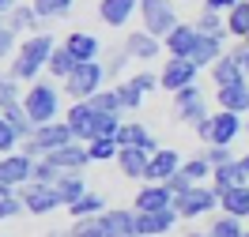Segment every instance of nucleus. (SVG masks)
Wrapping results in <instances>:
<instances>
[{
	"label": "nucleus",
	"instance_id": "1",
	"mask_svg": "<svg viewBox=\"0 0 249 237\" xmlns=\"http://www.w3.org/2000/svg\"><path fill=\"white\" fill-rule=\"evenodd\" d=\"M53 49H57V42H53V34H31L27 42H19L16 57H12V76L19 79V83H34V79L42 76L49 68V57H53Z\"/></svg>",
	"mask_w": 249,
	"mask_h": 237
},
{
	"label": "nucleus",
	"instance_id": "2",
	"mask_svg": "<svg viewBox=\"0 0 249 237\" xmlns=\"http://www.w3.org/2000/svg\"><path fill=\"white\" fill-rule=\"evenodd\" d=\"M23 110L31 113L34 125H49L61 113V91L53 83H46V79H34V83H27V91H23Z\"/></svg>",
	"mask_w": 249,
	"mask_h": 237
},
{
	"label": "nucleus",
	"instance_id": "3",
	"mask_svg": "<svg viewBox=\"0 0 249 237\" xmlns=\"http://www.w3.org/2000/svg\"><path fill=\"white\" fill-rule=\"evenodd\" d=\"M102 83H106V64L102 61H83L76 64V72L64 79V95L72 98V102H87L91 95L102 91Z\"/></svg>",
	"mask_w": 249,
	"mask_h": 237
},
{
	"label": "nucleus",
	"instance_id": "4",
	"mask_svg": "<svg viewBox=\"0 0 249 237\" xmlns=\"http://www.w3.org/2000/svg\"><path fill=\"white\" fill-rule=\"evenodd\" d=\"M76 136H72V128H68V121H49V125H38L34 128L31 140H23V155L31 158H46L49 151H57V147H64V143H72Z\"/></svg>",
	"mask_w": 249,
	"mask_h": 237
},
{
	"label": "nucleus",
	"instance_id": "5",
	"mask_svg": "<svg viewBox=\"0 0 249 237\" xmlns=\"http://www.w3.org/2000/svg\"><path fill=\"white\" fill-rule=\"evenodd\" d=\"M140 23H143V31H147V34L166 38L181 19H178L174 0H140Z\"/></svg>",
	"mask_w": 249,
	"mask_h": 237
},
{
	"label": "nucleus",
	"instance_id": "6",
	"mask_svg": "<svg viewBox=\"0 0 249 237\" xmlns=\"http://www.w3.org/2000/svg\"><path fill=\"white\" fill-rule=\"evenodd\" d=\"M219 207V192L212 185H193L189 192L181 196H174V211L181 215V219H204V215H212Z\"/></svg>",
	"mask_w": 249,
	"mask_h": 237
},
{
	"label": "nucleus",
	"instance_id": "7",
	"mask_svg": "<svg viewBox=\"0 0 249 237\" xmlns=\"http://www.w3.org/2000/svg\"><path fill=\"white\" fill-rule=\"evenodd\" d=\"M174 117H178L181 125H189V128H196L200 121L212 117V113H208V102H204L200 83H193V87H185V91L174 95Z\"/></svg>",
	"mask_w": 249,
	"mask_h": 237
},
{
	"label": "nucleus",
	"instance_id": "8",
	"mask_svg": "<svg viewBox=\"0 0 249 237\" xmlns=\"http://www.w3.org/2000/svg\"><path fill=\"white\" fill-rule=\"evenodd\" d=\"M196 76H200V68H196L193 61H185V57H170V61L162 64V72H159V87L170 91V95H178V91L193 87Z\"/></svg>",
	"mask_w": 249,
	"mask_h": 237
},
{
	"label": "nucleus",
	"instance_id": "9",
	"mask_svg": "<svg viewBox=\"0 0 249 237\" xmlns=\"http://www.w3.org/2000/svg\"><path fill=\"white\" fill-rule=\"evenodd\" d=\"M34 162H38V158L23 155V151L0 155V185H12V189H23V185H31V177H34Z\"/></svg>",
	"mask_w": 249,
	"mask_h": 237
},
{
	"label": "nucleus",
	"instance_id": "10",
	"mask_svg": "<svg viewBox=\"0 0 249 237\" xmlns=\"http://www.w3.org/2000/svg\"><path fill=\"white\" fill-rule=\"evenodd\" d=\"M246 132V117L242 113H231V110H215L212 113V140L215 147H234V140ZM204 143V147H208Z\"/></svg>",
	"mask_w": 249,
	"mask_h": 237
},
{
	"label": "nucleus",
	"instance_id": "11",
	"mask_svg": "<svg viewBox=\"0 0 249 237\" xmlns=\"http://www.w3.org/2000/svg\"><path fill=\"white\" fill-rule=\"evenodd\" d=\"M19 196H23V204H27L31 215H53V211H61V207H64L61 196H57V189H53V185H38V181L23 185Z\"/></svg>",
	"mask_w": 249,
	"mask_h": 237
},
{
	"label": "nucleus",
	"instance_id": "12",
	"mask_svg": "<svg viewBox=\"0 0 249 237\" xmlns=\"http://www.w3.org/2000/svg\"><path fill=\"white\" fill-rule=\"evenodd\" d=\"M46 158L61 170V174H83L87 162H91V151H87L83 140H72V143H64V147H57V151H49Z\"/></svg>",
	"mask_w": 249,
	"mask_h": 237
},
{
	"label": "nucleus",
	"instance_id": "13",
	"mask_svg": "<svg viewBox=\"0 0 249 237\" xmlns=\"http://www.w3.org/2000/svg\"><path fill=\"white\" fill-rule=\"evenodd\" d=\"M102 219V226H106V237H143L140 234V226H136V207H113V211H102L98 215Z\"/></svg>",
	"mask_w": 249,
	"mask_h": 237
},
{
	"label": "nucleus",
	"instance_id": "14",
	"mask_svg": "<svg viewBox=\"0 0 249 237\" xmlns=\"http://www.w3.org/2000/svg\"><path fill=\"white\" fill-rule=\"evenodd\" d=\"M181 162H185V158L178 155L174 147H159L155 155H151V162H147V177H143V181L166 185V181H170V177L178 174V170H181Z\"/></svg>",
	"mask_w": 249,
	"mask_h": 237
},
{
	"label": "nucleus",
	"instance_id": "15",
	"mask_svg": "<svg viewBox=\"0 0 249 237\" xmlns=\"http://www.w3.org/2000/svg\"><path fill=\"white\" fill-rule=\"evenodd\" d=\"M121 46L132 53V61H159L162 49H166L162 38H155V34H147V31H128Z\"/></svg>",
	"mask_w": 249,
	"mask_h": 237
},
{
	"label": "nucleus",
	"instance_id": "16",
	"mask_svg": "<svg viewBox=\"0 0 249 237\" xmlns=\"http://www.w3.org/2000/svg\"><path fill=\"white\" fill-rule=\"evenodd\" d=\"M136 12H140V0H98V19L113 31H124Z\"/></svg>",
	"mask_w": 249,
	"mask_h": 237
},
{
	"label": "nucleus",
	"instance_id": "17",
	"mask_svg": "<svg viewBox=\"0 0 249 237\" xmlns=\"http://www.w3.org/2000/svg\"><path fill=\"white\" fill-rule=\"evenodd\" d=\"M196 42H200V31H196V23H178L166 38H162V46H166V53L170 57H193V49H196Z\"/></svg>",
	"mask_w": 249,
	"mask_h": 237
},
{
	"label": "nucleus",
	"instance_id": "18",
	"mask_svg": "<svg viewBox=\"0 0 249 237\" xmlns=\"http://www.w3.org/2000/svg\"><path fill=\"white\" fill-rule=\"evenodd\" d=\"M117 147H140V151H147V155H155L159 143L155 136L147 132V125H140V121H121V128H117Z\"/></svg>",
	"mask_w": 249,
	"mask_h": 237
},
{
	"label": "nucleus",
	"instance_id": "19",
	"mask_svg": "<svg viewBox=\"0 0 249 237\" xmlns=\"http://www.w3.org/2000/svg\"><path fill=\"white\" fill-rule=\"evenodd\" d=\"M178 211H136V226H140V234L143 237H162V234H170L174 226H178Z\"/></svg>",
	"mask_w": 249,
	"mask_h": 237
},
{
	"label": "nucleus",
	"instance_id": "20",
	"mask_svg": "<svg viewBox=\"0 0 249 237\" xmlns=\"http://www.w3.org/2000/svg\"><path fill=\"white\" fill-rule=\"evenodd\" d=\"M136 211H170L174 207V192L166 185H155V181H147L140 192H136V200H132Z\"/></svg>",
	"mask_w": 249,
	"mask_h": 237
},
{
	"label": "nucleus",
	"instance_id": "21",
	"mask_svg": "<svg viewBox=\"0 0 249 237\" xmlns=\"http://www.w3.org/2000/svg\"><path fill=\"white\" fill-rule=\"evenodd\" d=\"M64 49H68L79 64H83V61H98V57H102V42H98L91 31H72L68 38H64Z\"/></svg>",
	"mask_w": 249,
	"mask_h": 237
},
{
	"label": "nucleus",
	"instance_id": "22",
	"mask_svg": "<svg viewBox=\"0 0 249 237\" xmlns=\"http://www.w3.org/2000/svg\"><path fill=\"white\" fill-rule=\"evenodd\" d=\"M147 162H151V155L140 151V147H121V151H117V170H121V177H128V181H143V177H147Z\"/></svg>",
	"mask_w": 249,
	"mask_h": 237
},
{
	"label": "nucleus",
	"instance_id": "23",
	"mask_svg": "<svg viewBox=\"0 0 249 237\" xmlns=\"http://www.w3.org/2000/svg\"><path fill=\"white\" fill-rule=\"evenodd\" d=\"M64 121L72 128V136L83 143H91V125H94V106L91 102H72L68 113H64Z\"/></svg>",
	"mask_w": 249,
	"mask_h": 237
},
{
	"label": "nucleus",
	"instance_id": "24",
	"mask_svg": "<svg viewBox=\"0 0 249 237\" xmlns=\"http://www.w3.org/2000/svg\"><path fill=\"white\" fill-rule=\"evenodd\" d=\"M238 185H249V170L242 166V158H234L227 166H215V170H212V189L215 192L238 189Z\"/></svg>",
	"mask_w": 249,
	"mask_h": 237
},
{
	"label": "nucleus",
	"instance_id": "25",
	"mask_svg": "<svg viewBox=\"0 0 249 237\" xmlns=\"http://www.w3.org/2000/svg\"><path fill=\"white\" fill-rule=\"evenodd\" d=\"M208 72H212V83H215V87H234V83H249V76L242 72V64L234 61V53H223V57H219V61L208 68Z\"/></svg>",
	"mask_w": 249,
	"mask_h": 237
},
{
	"label": "nucleus",
	"instance_id": "26",
	"mask_svg": "<svg viewBox=\"0 0 249 237\" xmlns=\"http://www.w3.org/2000/svg\"><path fill=\"white\" fill-rule=\"evenodd\" d=\"M215 106L231 113H249V83H234V87H215Z\"/></svg>",
	"mask_w": 249,
	"mask_h": 237
},
{
	"label": "nucleus",
	"instance_id": "27",
	"mask_svg": "<svg viewBox=\"0 0 249 237\" xmlns=\"http://www.w3.org/2000/svg\"><path fill=\"white\" fill-rule=\"evenodd\" d=\"M219 211L246 222V219H249V185H238V189L219 192Z\"/></svg>",
	"mask_w": 249,
	"mask_h": 237
},
{
	"label": "nucleus",
	"instance_id": "28",
	"mask_svg": "<svg viewBox=\"0 0 249 237\" xmlns=\"http://www.w3.org/2000/svg\"><path fill=\"white\" fill-rule=\"evenodd\" d=\"M223 53H227V49H223V38L200 34V42H196V49H193V57H189V61L196 64V68H212V64H215Z\"/></svg>",
	"mask_w": 249,
	"mask_h": 237
},
{
	"label": "nucleus",
	"instance_id": "29",
	"mask_svg": "<svg viewBox=\"0 0 249 237\" xmlns=\"http://www.w3.org/2000/svg\"><path fill=\"white\" fill-rule=\"evenodd\" d=\"M8 23H12V31H19V34H42V23H46V19L34 12V4H16V12L8 16Z\"/></svg>",
	"mask_w": 249,
	"mask_h": 237
},
{
	"label": "nucleus",
	"instance_id": "30",
	"mask_svg": "<svg viewBox=\"0 0 249 237\" xmlns=\"http://www.w3.org/2000/svg\"><path fill=\"white\" fill-rule=\"evenodd\" d=\"M53 189H57V196H61L64 207H72L79 196H87V192H91V189H87V181H83V174H61V181H57Z\"/></svg>",
	"mask_w": 249,
	"mask_h": 237
},
{
	"label": "nucleus",
	"instance_id": "31",
	"mask_svg": "<svg viewBox=\"0 0 249 237\" xmlns=\"http://www.w3.org/2000/svg\"><path fill=\"white\" fill-rule=\"evenodd\" d=\"M227 34L238 38V42L249 38V0H238L231 12H227Z\"/></svg>",
	"mask_w": 249,
	"mask_h": 237
},
{
	"label": "nucleus",
	"instance_id": "32",
	"mask_svg": "<svg viewBox=\"0 0 249 237\" xmlns=\"http://www.w3.org/2000/svg\"><path fill=\"white\" fill-rule=\"evenodd\" d=\"M76 64H79V61L68 53V49H64V42H61V46L53 49V57H49V68H46V72H49L53 79H61V83H64V79L76 72Z\"/></svg>",
	"mask_w": 249,
	"mask_h": 237
},
{
	"label": "nucleus",
	"instance_id": "33",
	"mask_svg": "<svg viewBox=\"0 0 249 237\" xmlns=\"http://www.w3.org/2000/svg\"><path fill=\"white\" fill-rule=\"evenodd\" d=\"M196 31L212 34V38H227V16H223V12H212V8H200V16H196Z\"/></svg>",
	"mask_w": 249,
	"mask_h": 237
},
{
	"label": "nucleus",
	"instance_id": "34",
	"mask_svg": "<svg viewBox=\"0 0 249 237\" xmlns=\"http://www.w3.org/2000/svg\"><path fill=\"white\" fill-rule=\"evenodd\" d=\"M102 211H106V200H102L98 192H87V196H79L76 204L68 207L72 219H94V215H102Z\"/></svg>",
	"mask_w": 249,
	"mask_h": 237
},
{
	"label": "nucleus",
	"instance_id": "35",
	"mask_svg": "<svg viewBox=\"0 0 249 237\" xmlns=\"http://www.w3.org/2000/svg\"><path fill=\"white\" fill-rule=\"evenodd\" d=\"M23 211H27V204H23L19 189L0 185V222H4V219H16V215H23Z\"/></svg>",
	"mask_w": 249,
	"mask_h": 237
},
{
	"label": "nucleus",
	"instance_id": "36",
	"mask_svg": "<svg viewBox=\"0 0 249 237\" xmlns=\"http://www.w3.org/2000/svg\"><path fill=\"white\" fill-rule=\"evenodd\" d=\"M4 121H8V125L19 132V140H31L34 128H38V125L31 121V113L23 110V102H19V106H12V110H4Z\"/></svg>",
	"mask_w": 249,
	"mask_h": 237
},
{
	"label": "nucleus",
	"instance_id": "37",
	"mask_svg": "<svg viewBox=\"0 0 249 237\" xmlns=\"http://www.w3.org/2000/svg\"><path fill=\"white\" fill-rule=\"evenodd\" d=\"M102 64H106V79L121 83V72L128 68V64H132V53H128L124 46H117V49H109V57H106Z\"/></svg>",
	"mask_w": 249,
	"mask_h": 237
},
{
	"label": "nucleus",
	"instance_id": "38",
	"mask_svg": "<svg viewBox=\"0 0 249 237\" xmlns=\"http://www.w3.org/2000/svg\"><path fill=\"white\" fill-rule=\"evenodd\" d=\"M208 234L212 237H242V219H234V215H215V219L208 222Z\"/></svg>",
	"mask_w": 249,
	"mask_h": 237
},
{
	"label": "nucleus",
	"instance_id": "39",
	"mask_svg": "<svg viewBox=\"0 0 249 237\" xmlns=\"http://www.w3.org/2000/svg\"><path fill=\"white\" fill-rule=\"evenodd\" d=\"M181 174L193 181V185H204V181H212V166L204 162V155H193L181 162Z\"/></svg>",
	"mask_w": 249,
	"mask_h": 237
},
{
	"label": "nucleus",
	"instance_id": "40",
	"mask_svg": "<svg viewBox=\"0 0 249 237\" xmlns=\"http://www.w3.org/2000/svg\"><path fill=\"white\" fill-rule=\"evenodd\" d=\"M87 151H91V162H117V140L113 136H106V140H91L87 143Z\"/></svg>",
	"mask_w": 249,
	"mask_h": 237
},
{
	"label": "nucleus",
	"instance_id": "41",
	"mask_svg": "<svg viewBox=\"0 0 249 237\" xmlns=\"http://www.w3.org/2000/svg\"><path fill=\"white\" fill-rule=\"evenodd\" d=\"M113 91H117V102H121V110L124 113H132V110H140L143 106V95L128 83V79H121V83H113Z\"/></svg>",
	"mask_w": 249,
	"mask_h": 237
},
{
	"label": "nucleus",
	"instance_id": "42",
	"mask_svg": "<svg viewBox=\"0 0 249 237\" xmlns=\"http://www.w3.org/2000/svg\"><path fill=\"white\" fill-rule=\"evenodd\" d=\"M87 102H91L98 113H113V117H121V113H124V110H121V102H117V91H113V87H109V91L102 87V91H98V95H91Z\"/></svg>",
	"mask_w": 249,
	"mask_h": 237
},
{
	"label": "nucleus",
	"instance_id": "43",
	"mask_svg": "<svg viewBox=\"0 0 249 237\" xmlns=\"http://www.w3.org/2000/svg\"><path fill=\"white\" fill-rule=\"evenodd\" d=\"M31 4L42 19H64L72 12V0H31Z\"/></svg>",
	"mask_w": 249,
	"mask_h": 237
},
{
	"label": "nucleus",
	"instance_id": "44",
	"mask_svg": "<svg viewBox=\"0 0 249 237\" xmlns=\"http://www.w3.org/2000/svg\"><path fill=\"white\" fill-rule=\"evenodd\" d=\"M16 49H19V31H12L8 19H0V61L16 57Z\"/></svg>",
	"mask_w": 249,
	"mask_h": 237
},
{
	"label": "nucleus",
	"instance_id": "45",
	"mask_svg": "<svg viewBox=\"0 0 249 237\" xmlns=\"http://www.w3.org/2000/svg\"><path fill=\"white\" fill-rule=\"evenodd\" d=\"M196 155H204V162H208V166H212V170H215V166H227V162H234V147H215V143H208V147H204V151H196Z\"/></svg>",
	"mask_w": 249,
	"mask_h": 237
},
{
	"label": "nucleus",
	"instance_id": "46",
	"mask_svg": "<svg viewBox=\"0 0 249 237\" xmlns=\"http://www.w3.org/2000/svg\"><path fill=\"white\" fill-rule=\"evenodd\" d=\"M72 237H106V226H102L98 215L94 219H76L72 222Z\"/></svg>",
	"mask_w": 249,
	"mask_h": 237
},
{
	"label": "nucleus",
	"instance_id": "47",
	"mask_svg": "<svg viewBox=\"0 0 249 237\" xmlns=\"http://www.w3.org/2000/svg\"><path fill=\"white\" fill-rule=\"evenodd\" d=\"M23 147V140H19V132L8 121H4V113H0V155H12V151H19Z\"/></svg>",
	"mask_w": 249,
	"mask_h": 237
},
{
	"label": "nucleus",
	"instance_id": "48",
	"mask_svg": "<svg viewBox=\"0 0 249 237\" xmlns=\"http://www.w3.org/2000/svg\"><path fill=\"white\" fill-rule=\"evenodd\" d=\"M31 181H38V185H57V181H61V170H57L49 158H38V162H34V177H31Z\"/></svg>",
	"mask_w": 249,
	"mask_h": 237
},
{
	"label": "nucleus",
	"instance_id": "49",
	"mask_svg": "<svg viewBox=\"0 0 249 237\" xmlns=\"http://www.w3.org/2000/svg\"><path fill=\"white\" fill-rule=\"evenodd\" d=\"M128 83H132V87H136V91H140V95L147 98V95H151V91L159 87V72H151V68H143V72H136V76L128 79Z\"/></svg>",
	"mask_w": 249,
	"mask_h": 237
},
{
	"label": "nucleus",
	"instance_id": "50",
	"mask_svg": "<svg viewBox=\"0 0 249 237\" xmlns=\"http://www.w3.org/2000/svg\"><path fill=\"white\" fill-rule=\"evenodd\" d=\"M166 189H170L174 196H181V192H189V189H193V181H189V177L181 174V170H178V174H174L170 181H166Z\"/></svg>",
	"mask_w": 249,
	"mask_h": 237
},
{
	"label": "nucleus",
	"instance_id": "51",
	"mask_svg": "<svg viewBox=\"0 0 249 237\" xmlns=\"http://www.w3.org/2000/svg\"><path fill=\"white\" fill-rule=\"evenodd\" d=\"M231 53H234V61L242 64V72L249 76V42H238V46H234Z\"/></svg>",
	"mask_w": 249,
	"mask_h": 237
},
{
	"label": "nucleus",
	"instance_id": "52",
	"mask_svg": "<svg viewBox=\"0 0 249 237\" xmlns=\"http://www.w3.org/2000/svg\"><path fill=\"white\" fill-rule=\"evenodd\" d=\"M234 4H238V0H204V8H212V12H223V16L231 12Z\"/></svg>",
	"mask_w": 249,
	"mask_h": 237
},
{
	"label": "nucleus",
	"instance_id": "53",
	"mask_svg": "<svg viewBox=\"0 0 249 237\" xmlns=\"http://www.w3.org/2000/svg\"><path fill=\"white\" fill-rule=\"evenodd\" d=\"M193 132H196V136H200V140L208 143V140H212V117H208V121H200V125L193 128Z\"/></svg>",
	"mask_w": 249,
	"mask_h": 237
},
{
	"label": "nucleus",
	"instance_id": "54",
	"mask_svg": "<svg viewBox=\"0 0 249 237\" xmlns=\"http://www.w3.org/2000/svg\"><path fill=\"white\" fill-rule=\"evenodd\" d=\"M16 4H19V0H0V19L12 16V12H16Z\"/></svg>",
	"mask_w": 249,
	"mask_h": 237
},
{
	"label": "nucleus",
	"instance_id": "55",
	"mask_svg": "<svg viewBox=\"0 0 249 237\" xmlns=\"http://www.w3.org/2000/svg\"><path fill=\"white\" fill-rule=\"evenodd\" d=\"M46 237H72V230H49Z\"/></svg>",
	"mask_w": 249,
	"mask_h": 237
},
{
	"label": "nucleus",
	"instance_id": "56",
	"mask_svg": "<svg viewBox=\"0 0 249 237\" xmlns=\"http://www.w3.org/2000/svg\"><path fill=\"white\" fill-rule=\"evenodd\" d=\"M189 237H212L208 230H189Z\"/></svg>",
	"mask_w": 249,
	"mask_h": 237
},
{
	"label": "nucleus",
	"instance_id": "57",
	"mask_svg": "<svg viewBox=\"0 0 249 237\" xmlns=\"http://www.w3.org/2000/svg\"><path fill=\"white\" fill-rule=\"evenodd\" d=\"M242 166H246V170H249V151H246V155H242Z\"/></svg>",
	"mask_w": 249,
	"mask_h": 237
},
{
	"label": "nucleus",
	"instance_id": "58",
	"mask_svg": "<svg viewBox=\"0 0 249 237\" xmlns=\"http://www.w3.org/2000/svg\"><path fill=\"white\" fill-rule=\"evenodd\" d=\"M246 136H249V113H246Z\"/></svg>",
	"mask_w": 249,
	"mask_h": 237
},
{
	"label": "nucleus",
	"instance_id": "59",
	"mask_svg": "<svg viewBox=\"0 0 249 237\" xmlns=\"http://www.w3.org/2000/svg\"><path fill=\"white\" fill-rule=\"evenodd\" d=\"M242 237H249V230H246V234H242Z\"/></svg>",
	"mask_w": 249,
	"mask_h": 237
}]
</instances>
